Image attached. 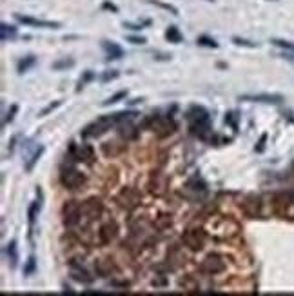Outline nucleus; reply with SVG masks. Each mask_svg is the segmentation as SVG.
I'll list each match as a JSON object with an SVG mask.
<instances>
[{
    "instance_id": "8",
    "label": "nucleus",
    "mask_w": 294,
    "mask_h": 296,
    "mask_svg": "<svg viewBox=\"0 0 294 296\" xmlns=\"http://www.w3.org/2000/svg\"><path fill=\"white\" fill-rule=\"evenodd\" d=\"M69 158L77 160V162L87 164V166H93L94 160H96V155H94V149L89 144H82L80 147L71 144V147H69Z\"/></svg>"
},
{
    "instance_id": "9",
    "label": "nucleus",
    "mask_w": 294,
    "mask_h": 296,
    "mask_svg": "<svg viewBox=\"0 0 294 296\" xmlns=\"http://www.w3.org/2000/svg\"><path fill=\"white\" fill-rule=\"evenodd\" d=\"M206 231L202 229H187L185 233H183L182 236V242L183 246L189 247L191 251H200L202 247L206 246Z\"/></svg>"
},
{
    "instance_id": "40",
    "label": "nucleus",
    "mask_w": 294,
    "mask_h": 296,
    "mask_svg": "<svg viewBox=\"0 0 294 296\" xmlns=\"http://www.w3.org/2000/svg\"><path fill=\"white\" fill-rule=\"evenodd\" d=\"M17 111H18V106H17V104H13V106H11V109H9V111H7L6 118H4V126H7V124L11 122L13 118H15V115H17Z\"/></svg>"
},
{
    "instance_id": "42",
    "label": "nucleus",
    "mask_w": 294,
    "mask_h": 296,
    "mask_svg": "<svg viewBox=\"0 0 294 296\" xmlns=\"http://www.w3.org/2000/svg\"><path fill=\"white\" fill-rule=\"evenodd\" d=\"M60 104H62V100H56V102H53V104H49V106L44 107V109H42V111L39 113V117H45L47 113H51V111H53V109H56V107L60 106Z\"/></svg>"
},
{
    "instance_id": "18",
    "label": "nucleus",
    "mask_w": 294,
    "mask_h": 296,
    "mask_svg": "<svg viewBox=\"0 0 294 296\" xmlns=\"http://www.w3.org/2000/svg\"><path fill=\"white\" fill-rule=\"evenodd\" d=\"M147 187H149L151 195H155V196L164 195V193H166V176H162V174L158 173H153Z\"/></svg>"
},
{
    "instance_id": "47",
    "label": "nucleus",
    "mask_w": 294,
    "mask_h": 296,
    "mask_svg": "<svg viewBox=\"0 0 294 296\" xmlns=\"http://www.w3.org/2000/svg\"><path fill=\"white\" fill-rule=\"evenodd\" d=\"M265 140H267V134H261L260 142H258V145H256V151H258V153L263 151V147H265Z\"/></svg>"
},
{
    "instance_id": "34",
    "label": "nucleus",
    "mask_w": 294,
    "mask_h": 296,
    "mask_svg": "<svg viewBox=\"0 0 294 296\" xmlns=\"http://www.w3.org/2000/svg\"><path fill=\"white\" fill-rule=\"evenodd\" d=\"M149 4H155V6L162 7V9H166V11H169L171 15H178V9L172 4H166V2H160V0H147Z\"/></svg>"
},
{
    "instance_id": "1",
    "label": "nucleus",
    "mask_w": 294,
    "mask_h": 296,
    "mask_svg": "<svg viewBox=\"0 0 294 296\" xmlns=\"http://www.w3.org/2000/svg\"><path fill=\"white\" fill-rule=\"evenodd\" d=\"M209 233L218 240H231L240 233V225L238 222H234L233 218L218 216L209 222Z\"/></svg>"
},
{
    "instance_id": "44",
    "label": "nucleus",
    "mask_w": 294,
    "mask_h": 296,
    "mask_svg": "<svg viewBox=\"0 0 294 296\" xmlns=\"http://www.w3.org/2000/svg\"><path fill=\"white\" fill-rule=\"evenodd\" d=\"M102 9H107V11L118 13V6H115V4H113V2H109V0H106V2L102 4Z\"/></svg>"
},
{
    "instance_id": "30",
    "label": "nucleus",
    "mask_w": 294,
    "mask_h": 296,
    "mask_svg": "<svg viewBox=\"0 0 294 296\" xmlns=\"http://www.w3.org/2000/svg\"><path fill=\"white\" fill-rule=\"evenodd\" d=\"M39 211H40V200H37V202L31 204V207H29V211H28V222H29V227H31V229H33L35 220H37Z\"/></svg>"
},
{
    "instance_id": "41",
    "label": "nucleus",
    "mask_w": 294,
    "mask_h": 296,
    "mask_svg": "<svg viewBox=\"0 0 294 296\" xmlns=\"http://www.w3.org/2000/svg\"><path fill=\"white\" fill-rule=\"evenodd\" d=\"M94 79V73L93 71H85V75H84L82 79H80V82H78V89H82L84 85L87 84L89 80H93Z\"/></svg>"
},
{
    "instance_id": "19",
    "label": "nucleus",
    "mask_w": 294,
    "mask_h": 296,
    "mask_svg": "<svg viewBox=\"0 0 294 296\" xmlns=\"http://www.w3.org/2000/svg\"><path fill=\"white\" fill-rule=\"evenodd\" d=\"M115 263L109 260V258H98L96 262H94V271H96V274L98 276H111L113 273H115Z\"/></svg>"
},
{
    "instance_id": "37",
    "label": "nucleus",
    "mask_w": 294,
    "mask_h": 296,
    "mask_svg": "<svg viewBox=\"0 0 294 296\" xmlns=\"http://www.w3.org/2000/svg\"><path fill=\"white\" fill-rule=\"evenodd\" d=\"M127 96V91H118L117 95H113V96H109L102 106H111V104H117V102H120L122 98H126Z\"/></svg>"
},
{
    "instance_id": "25",
    "label": "nucleus",
    "mask_w": 294,
    "mask_h": 296,
    "mask_svg": "<svg viewBox=\"0 0 294 296\" xmlns=\"http://www.w3.org/2000/svg\"><path fill=\"white\" fill-rule=\"evenodd\" d=\"M0 39L2 42H7V40H13L17 39V28H13V26H7V24H2L0 26Z\"/></svg>"
},
{
    "instance_id": "17",
    "label": "nucleus",
    "mask_w": 294,
    "mask_h": 296,
    "mask_svg": "<svg viewBox=\"0 0 294 296\" xmlns=\"http://www.w3.org/2000/svg\"><path fill=\"white\" fill-rule=\"evenodd\" d=\"M191 133L202 140H209V134H211L209 120H196V122H191Z\"/></svg>"
},
{
    "instance_id": "15",
    "label": "nucleus",
    "mask_w": 294,
    "mask_h": 296,
    "mask_svg": "<svg viewBox=\"0 0 294 296\" xmlns=\"http://www.w3.org/2000/svg\"><path fill=\"white\" fill-rule=\"evenodd\" d=\"M69 274H71V278L75 282H80V284H91L93 282V276L82 267V265H78L75 260L69 263Z\"/></svg>"
},
{
    "instance_id": "23",
    "label": "nucleus",
    "mask_w": 294,
    "mask_h": 296,
    "mask_svg": "<svg viewBox=\"0 0 294 296\" xmlns=\"http://www.w3.org/2000/svg\"><path fill=\"white\" fill-rule=\"evenodd\" d=\"M6 254H7V262H9V265L15 269L17 267V263H18V251H17V242L15 240H11L9 244H7Z\"/></svg>"
},
{
    "instance_id": "11",
    "label": "nucleus",
    "mask_w": 294,
    "mask_h": 296,
    "mask_svg": "<svg viewBox=\"0 0 294 296\" xmlns=\"http://www.w3.org/2000/svg\"><path fill=\"white\" fill-rule=\"evenodd\" d=\"M223 269H225V262L220 254H209L200 263V271L206 274H218L222 273Z\"/></svg>"
},
{
    "instance_id": "33",
    "label": "nucleus",
    "mask_w": 294,
    "mask_h": 296,
    "mask_svg": "<svg viewBox=\"0 0 294 296\" xmlns=\"http://www.w3.org/2000/svg\"><path fill=\"white\" fill-rule=\"evenodd\" d=\"M75 66V60L73 58H62V60H56L53 64V69L55 71H60V69H67V67H73Z\"/></svg>"
},
{
    "instance_id": "24",
    "label": "nucleus",
    "mask_w": 294,
    "mask_h": 296,
    "mask_svg": "<svg viewBox=\"0 0 294 296\" xmlns=\"http://www.w3.org/2000/svg\"><path fill=\"white\" fill-rule=\"evenodd\" d=\"M77 238L85 246H91L93 244V231L89 229V225H82V229L77 231Z\"/></svg>"
},
{
    "instance_id": "31",
    "label": "nucleus",
    "mask_w": 294,
    "mask_h": 296,
    "mask_svg": "<svg viewBox=\"0 0 294 296\" xmlns=\"http://www.w3.org/2000/svg\"><path fill=\"white\" fill-rule=\"evenodd\" d=\"M37 64V58H35L33 55H29V56H26L24 60H20L18 62V73H26L29 69L31 66H35Z\"/></svg>"
},
{
    "instance_id": "4",
    "label": "nucleus",
    "mask_w": 294,
    "mask_h": 296,
    "mask_svg": "<svg viewBox=\"0 0 294 296\" xmlns=\"http://www.w3.org/2000/svg\"><path fill=\"white\" fill-rule=\"evenodd\" d=\"M149 124V127L153 129V133L158 136V138H166L169 134L176 129V124L172 118H167V117H151L147 120Z\"/></svg>"
},
{
    "instance_id": "6",
    "label": "nucleus",
    "mask_w": 294,
    "mask_h": 296,
    "mask_svg": "<svg viewBox=\"0 0 294 296\" xmlns=\"http://www.w3.org/2000/svg\"><path fill=\"white\" fill-rule=\"evenodd\" d=\"M60 184L64 185L66 189H78V187H82V185L85 184V176H84V173H80V171L75 168L62 169Z\"/></svg>"
},
{
    "instance_id": "28",
    "label": "nucleus",
    "mask_w": 294,
    "mask_h": 296,
    "mask_svg": "<svg viewBox=\"0 0 294 296\" xmlns=\"http://www.w3.org/2000/svg\"><path fill=\"white\" fill-rule=\"evenodd\" d=\"M166 37L169 42H172V44H180L183 40L182 33H180V29L176 28V26H169V29L166 31Z\"/></svg>"
},
{
    "instance_id": "14",
    "label": "nucleus",
    "mask_w": 294,
    "mask_h": 296,
    "mask_svg": "<svg viewBox=\"0 0 294 296\" xmlns=\"http://www.w3.org/2000/svg\"><path fill=\"white\" fill-rule=\"evenodd\" d=\"M294 204V196L293 193H278L274 195L272 198V207H274V211L283 214V212H287V209Z\"/></svg>"
},
{
    "instance_id": "26",
    "label": "nucleus",
    "mask_w": 294,
    "mask_h": 296,
    "mask_svg": "<svg viewBox=\"0 0 294 296\" xmlns=\"http://www.w3.org/2000/svg\"><path fill=\"white\" fill-rule=\"evenodd\" d=\"M187 117L191 122H196V120H209V113L206 109H202V107H194L191 111L187 113Z\"/></svg>"
},
{
    "instance_id": "5",
    "label": "nucleus",
    "mask_w": 294,
    "mask_h": 296,
    "mask_svg": "<svg viewBox=\"0 0 294 296\" xmlns=\"http://www.w3.org/2000/svg\"><path fill=\"white\" fill-rule=\"evenodd\" d=\"M80 204H78L77 200H67L64 206H62V222H64V225H67V227H75V225L80 224V220H82V216H80Z\"/></svg>"
},
{
    "instance_id": "2",
    "label": "nucleus",
    "mask_w": 294,
    "mask_h": 296,
    "mask_svg": "<svg viewBox=\"0 0 294 296\" xmlns=\"http://www.w3.org/2000/svg\"><path fill=\"white\" fill-rule=\"evenodd\" d=\"M117 124H118L117 113L96 118L93 124H89L87 127L82 131V138H98V136H102L104 133H107L113 126H117Z\"/></svg>"
},
{
    "instance_id": "48",
    "label": "nucleus",
    "mask_w": 294,
    "mask_h": 296,
    "mask_svg": "<svg viewBox=\"0 0 294 296\" xmlns=\"http://www.w3.org/2000/svg\"><path fill=\"white\" fill-rule=\"evenodd\" d=\"M153 285H155V287H166V285H167V280H166V278L153 280Z\"/></svg>"
},
{
    "instance_id": "10",
    "label": "nucleus",
    "mask_w": 294,
    "mask_h": 296,
    "mask_svg": "<svg viewBox=\"0 0 294 296\" xmlns=\"http://www.w3.org/2000/svg\"><path fill=\"white\" fill-rule=\"evenodd\" d=\"M240 207H242L245 216L249 218H260L261 212H263L261 211V198L256 195L245 196L244 200H242V204H240Z\"/></svg>"
},
{
    "instance_id": "13",
    "label": "nucleus",
    "mask_w": 294,
    "mask_h": 296,
    "mask_svg": "<svg viewBox=\"0 0 294 296\" xmlns=\"http://www.w3.org/2000/svg\"><path fill=\"white\" fill-rule=\"evenodd\" d=\"M18 22L26 24V26H31V28H44V29H58L60 28V22H53V20H42V18H33V17H26V15H17Z\"/></svg>"
},
{
    "instance_id": "49",
    "label": "nucleus",
    "mask_w": 294,
    "mask_h": 296,
    "mask_svg": "<svg viewBox=\"0 0 294 296\" xmlns=\"http://www.w3.org/2000/svg\"><path fill=\"white\" fill-rule=\"evenodd\" d=\"M233 115H234V113H229L227 117H225V122L233 124V127H236V118H234Z\"/></svg>"
},
{
    "instance_id": "46",
    "label": "nucleus",
    "mask_w": 294,
    "mask_h": 296,
    "mask_svg": "<svg viewBox=\"0 0 294 296\" xmlns=\"http://www.w3.org/2000/svg\"><path fill=\"white\" fill-rule=\"evenodd\" d=\"M127 40L131 42V44H136V45H138V44L142 45V44H145V42H147L144 37H127Z\"/></svg>"
},
{
    "instance_id": "20",
    "label": "nucleus",
    "mask_w": 294,
    "mask_h": 296,
    "mask_svg": "<svg viewBox=\"0 0 294 296\" xmlns=\"http://www.w3.org/2000/svg\"><path fill=\"white\" fill-rule=\"evenodd\" d=\"M102 47H104V51L107 53V60H118V58L124 56V49L118 44H115V42L104 40V42H102Z\"/></svg>"
},
{
    "instance_id": "35",
    "label": "nucleus",
    "mask_w": 294,
    "mask_h": 296,
    "mask_svg": "<svg viewBox=\"0 0 294 296\" xmlns=\"http://www.w3.org/2000/svg\"><path fill=\"white\" fill-rule=\"evenodd\" d=\"M198 45H204V47H212V49H216L218 47V42L211 37H198Z\"/></svg>"
},
{
    "instance_id": "3",
    "label": "nucleus",
    "mask_w": 294,
    "mask_h": 296,
    "mask_svg": "<svg viewBox=\"0 0 294 296\" xmlns=\"http://www.w3.org/2000/svg\"><path fill=\"white\" fill-rule=\"evenodd\" d=\"M104 212V204H102L100 198H89L82 204L80 207V216H82V225H89L91 222L98 220Z\"/></svg>"
},
{
    "instance_id": "27",
    "label": "nucleus",
    "mask_w": 294,
    "mask_h": 296,
    "mask_svg": "<svg viewBox=\"0 0 294 296\" xmlns=\"http://www.w3.org/2000/svg\"><path fill=\"white\" fill-rule=\"evenodd\" d=\"M136 133H138V129H134L133 126H131V124L127 122V120L120 124V134H122V136H124L126 140L134 138V136H136Z\"/></svg>"
},
{
    "instance_id": "12",
    "label": "nucleus",
    "mask_w": 294,
    "mask_h": 296,
    "mask_svg": "<svg viewBox=\"0 0 294 296\" xmlns=\"http://www.w3.org/2000/svg\"><path fill=\"white\" fill-rule=\"evenodd\" d=\"M117 236H118V224L115 220H109V222L100 225V229H98V240H100L102 246H109L111 242L117 240Z\"/></svg>"
},
{
    "instance_id": "22",
    "label": "nucleus",
    "mask_w": 294,
    "mask_h": 296,
    "mask_svg": "<svg viewBox=\"0 0 294 296\" xmlns=\"http://www.w3.org/2000/svg\"><path fill=\"white\" fill-rule=\"evenodd\" d=\"M171 225H172V216L167 214V212H162V214H158V216L155 218V227L158 231H166L169 229Z\"/></svg>"
},
{
    "instance_id": "38",
    "label": "nucleus",
    "mask_w": 294,
    "mask_h": 296,
    "mask_svg": "<svg viewBox=\"0 0 294 296\" xmlns=\"http://www.w3.org/2000/svg\"><path fill=\"white\" fill-rule=\"evenodd\" d=\"M151 20H144V22L140 24H133V22H124V28L127 29H133V31H140V29H144V26H149Z\"/></svg>"
},
{
    "instance_id": "32",
    "label": "nucleus",
    "mask_w": 294,
    "mask_h": 296,
    "mask_svg": "<svg viewBox=\"0 0 294 296\" xmlns=\"http://www.w3.org/2000/svg\"><path fill=\"white\" fill-rule=\"evenodd\" d=\"M42 153H44V147L40 145L39 149H37V151L33 153V157H31V160H29V162L26 164V171H28V173H31V171H33L35 164H37V162L40 160V157H42Z\"/></svg>"
},
{
    "instance_id": "29",
    "label": "nucleus",
    "mask_w": 294,
    "mask_h": 296,
    "mask_svg": "<svg viewBox=\"0 0 294 296\" xmlns=\"http://www.w3.org/2000/svg\"><path fill=\"white\" fill-rule=\"evenodd\" d=\"M180 287L185 289L187 293H196V291L200 289V287H198V282L194 278H191V276H185V278L180 280Z\"/></svg>"
},
{
    "instance_id": "39",
    "label": "nucleus",
    "mask_w": 294,
    "mask_h": 296,
    "mask_svg": "<svg viewBox=\"0 0 294 296\" xmlns=\"http://www.w3.org/2000/svg\"><path fill=\"white\" fill-rule=\"evenodd\" d=\"M37 271V262H35V256H29L28 263H26V267H24V274H33Z\"/></svg>"
},
{
    "instance_id": "45",
    "label": "nucleus",
    "mask_w": 294,
    "mask_h": 296,
    "mask_svg": "<svg viewBox=\"0 0 294 296\" xmlns=\"http://www.w3.org/2000/svg\"><path fill=\"white\" fill-rule=\"evenodd\" d=\"M118 77H120V73L111 71V73H106V75L102 77V80H104V82H109V80H115V79H118Z\"/></svg>"
},
{
    "instance_id": "16",
    "label": "nucleus",
    "mask_w": 294,
    "mask_h": 296,
    "mask_svg": "<svg viewBox=\"0 0 294 296\" xmlns=\"http://www.w3.org/2000/svg\"><path fill=\"white\" fill-rule=\"evenodd\" d=\"M240 100L245 102H260V104H282V95H240Z\"/></svg>"
},
{
    "instance_id": "36",
    "label": "nucleus",
    "mask_w": 294,
    "mask_h": 296,
    "mask_svg": "<svg viewBox=\"0 0 294 296\" xmlns=\"http://www.w3.org/2000/svg\"><path fill=\"white\" fill-rule=\"evenodd\" d=\"M271 42H272V44H274V45H278V47H282V49H287V51H294V42H291V40L272 39Z\"/></svg>"
},
{
    "instance_id": "7",
    "label": "nucleus",
    "mask_w": 294,
    "mask_h": 296,
    "mask_svg": "<svg viewBox=\"0 0 294 296\" xmlns=\"http://www.w3.org/2000/svg\"><path fill=\"white\" fill-rule=\"evenodd\" d=\"M117 202L120 204V207L127 209V211H133V209H136V207L140 206V202H142V195H140L134 187H124V189L118 193Z\"/></svg>"
},
{
    "instance_id": "43",
    "label": "nucleus",
    "mask_w": 294,
    "mask_h": 296,
    "mask_svg": "<svg viewBox=\"0 0 294 296\" xmlns=\"http://www.w3.org/2000/svg\"><path fill=\"white\" fill-rule=\"evenodd\" d=\"M233 42L236 45H245V47H256L254 42H251V40H245V39H240V37H234Z\"/></svg>"
},
{
    "instance_id": "21",
    "label": "nucleus",
    "mask_w": 294,
    "mask_h": 296,
    "mask_svg": "<svg viewBox=\"0 0 294 296\" xmlns=\"http://www.w3.org/2000/svg\"><path fill=\"white\" fill-rule=\"evenodd\" d=\"M124 149L122 144H118V142H106V144H102V151H104V155L106 157H117V155H120Z\"/></svg>"
}]
</instances>
